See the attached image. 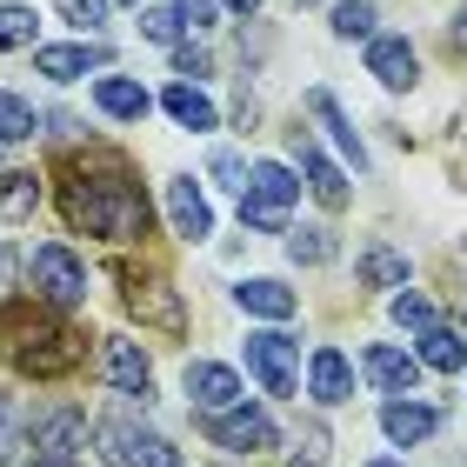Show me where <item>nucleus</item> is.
<instances>
[{"mask_svg":"<svg viewBox=\"0 0 467 467\" xmlns=\"http://www.w3.org/2000/svg\"><path fill=\"white\" fill-rule=\"evenodd\" d=\"M234 307H241V314H261V321H287V314L301 307V301H294V287L267 281V274H254V281L234 287Z\"/></svg>","mask_w":467,"mask_h":467,"instance_id":"obj_17","label":"nucleus"},{"mask_svg":"<svg viewBox=\"0 0 467 467\" xmlns=\"http://www.w3.org/2000/svg\"><path fill=\"white\" fill-rule=\"evenodd\" d=\"M20 454V414L7 408V394H0V467Z\"/></svg>","mask_w":467,"mask_h":467,"instance_id":"obj_35","label":"nucleus"},{"mask_svg":"<svg viewBox=\"0 0 467 467\" xmlns=\"http://www.w3.org/2000/svg\"><path fill=\"white\" fill-rule=\"evenodd\" d=\"M0 47H34V14L27 7H0Z\"/></svg>","mask_w":467,"mask_h":467,"instance_id":"obj_30","label":"nucleus"},{"mask_svg":"<svg viewBox=\"0 0 467 467\" xmlns=\"http://www.w3.org/2000/svg\"><path fill=\"white\" fill-rule=\"evenodd\" d=\"M94 100H100V114H114V120H147V108H154V94H147L140 80H120V74H100Z\"/></svg>","mask_w":467,"mask_h":467,"instance_id":"obj_21","label":"nucleus"},{"mask_svg":"<svg viewBox=\"0 0 467 467\" xmlns=\"http://www.w3.org/2000/svg\"><path fill=\"white\" fill-rule=\"evenodd\" d=\"M34 287H40V301H54V307H80L88 301V267H80V254L74 247H34Z\"/></svg>","mask_w":467,"mask_h":467,"instance_id":"obj_4","label":"nucleus"},{"mask_svg":"<svg viewBox=\"0 0 467 467\" xmlns=\"http://www.w3.org/2000/svg\"><path fill=\"white\" fill-rule=\"evenodd\" d=\"M174 74L207 80V74H214V60H207V47H181V40H174Z\"/></svg>","mask_w":467,"mask_h":467,"instance_id":"obj_36","label":"nucleus"},{"mask_svg":"<svg viewBox=\"0 0 467 467\" xmlns=\"http://www.w3.org/2000/svg\"><path fill=\"white\" fill-rule=\"evenodd\" d=\"M161 108L174 114V120L187 127V134H214V127H221V114H214V100H207V94L194 88V80H174V88L161 94Z\"/></svg>","mask_w":467,"mask_h":467,"instance_id":"obj_19","label":"nucleus"},{"mask_svg":"<svg viewBox=\"0 0 467 467\" xmlns=\"http://www.w3.org/2000/svg\"><path fill=\"white\" fill-rule=\"evenodd\" d=\"M454 40H461V47H467V7L454 14Z\"/></svg>","mask_w":467,"mask_h":467,"instance_id":"obj_39","label":"nucleus"},{"mask_svg":"<svg viewBox=\"0 0 467 467\" xmlns=\"http://www.w3.org/2000/svg\"><path fill=\"white\" fill-rule=\"evenodd\" d=\"M307 388H314V400H321V408H341V400L354 394L348 354H341V348H314V360H307Z\"/></svg>","mask_w":467,"mask_h":467,"instance_id":"obj_15","label":"nucleus"},{"mask_svg":"<svg viewBox=\"0 0 467 467\" xmlns=\"http://www.w3.org/2000/svg\"><path fill=\"white\" fill-rule=\"evenodd\" d=\"M360 368H368V380H374L380 394H414V380H420V360L400 354V348H388V341H374L368 354H360Z\"/></svg>","mask_w":467,"mask_h":467,"instance_id":"obj_14","label":"nucleus"},{"mask_svg":"<svg viewBox=\"0 0 467 467\" xmlns=\"http://www.w3.org/2000/svg\"><path fill=\"white\" fill-rule=\"evenodd\" d=\"M368 74L380 80V88H414V80H420V60H414V47H408V40H400V34H374L368 40Z\"/></svg>","mask_w":467,"mask_h":467,"instance_id":"obj_11","label":"nucleus"},{"mask_svg":"<svg viewBox=\"0 0 467 467\" xmlns=\"http://www.w3.org/2000/svg\"><path fill=\"white\" fill-rule=\"evenodd\" d=\"M34 467H40V461H34Z\"/></svg>","mask_w":467,"mask_h":467,"instance_id":"obj_43","label":"nucleus"},{"mask_svg":"<svg viewBox=\"0 0 467 467\" xmlns=\"http://www.w3.org/2000/svg\"><path fill=\"white\" fill-rule=\"evenodd\" d=\"M394 321L400 327H434V301H428V294H394Z\"/></svg>","mask_w":467,"mask_h":467,"instance_id":"obj_31","label":"nucleus"},{"mask_svg":"<svg viewBox=\"0 0 467 467\" xmlns=\"http://www.w3.org/2000/svg\"><path fill=\"white\" fill-rule=\"evenodd\" d=\"M14 267H20V254H14L7 241H0V281H14Z\"/></svg>","mask_w":467,"mask_h":467,"instance_id":"obj_38","label":"nucleus"},{"mask_svg":"<svg viewBox=\"0 0 467 467\" xmlns=\"http://www.w3.org/2000/svg\"><path fill=\"white\" fill-rule=\"evenodd\" d=\"M140 34L161 40V47H174V40H181V14H174V7H147V14H140Z\"/></svg>","mask_w":467,"mask_h":467,"instance_id":"obj_32","label":"nucleus"},{"mask_svg":"<svg viewBox=\"0 0 467 467\" xmlns=\"http://www.w3.org/2000/svg\"><path fill=\"white\" fill-rule=\"evenodd\" d=\"M207 428V441L214 448H227V454H267L274 441H281V428L261 414V408H227V414H207L201 420Z\"/></svg>","mask_w":467,"mask_h":467,"instance_id":"obj_6","label":"nucleus"},{"mask_svg":"<svg viewBox=\"0 0 467 467\" xmlns=\"http://www.w3.org/2000/svg\"><path fill=\"white\" fill-rule=\"evenodd\" d=\"M247 368H254V380H261L267 394H294L301 388V348L287 341V334H247Z\"/></svg>","mask_w":467,"mask_h":467,"instance_id":"obj_5","label":"nucleus"},{"mask_svg":"<svg viewBox=\"0 0 467 467\" xmlns=\"http://www.w3.org/2000/svg\"><path fill=\"white\" fill-rule=\"evenodd\" d=\"M0 348H7V360L20 374H34V380H54V374H74L80 368V334L74 327H60L54 314H40L27 301H14L7 314H0Z\"/></svg>","mask_w":467,"mask_h":467,"instance_id":"obj_2","label":"nucleus"},{"mask_svg":"<svg viewBox=\"0 0 467 467\" xmlns=\"http://www.w3.org/2000/svg\"><path fill=\"white\" fill-rule=\"evenodd\" d=\"M214 181H227V187H241V161H234V154H214Z\"/></svg>","mask_w":467,"mask_h":467,"instance_id":"obj_37","label":"nucleus"},{"mask_svg":"<svg viewBox=\"0 0 467 467\" xmlns=\"http://www.w3.org/2000/svg\"><path fill=\"white\" fill-rule=\"evenodd\" d=\"M167 214H174V234H181V241H207V234H214V207H207V194L194 187V174H174V181H167Z\"/></svg>","mask_w":467,"mask_h":467,"instance_id":"obj_10","label":"nucleus"},{"mask_svg":"<svg viewBox=\"0 0 467 467\" xmlns=\"http://www.w3.org/2000/svg\"><path fill=\"white\" fill-rule=\"evenodd\" d=\"M94 67H108V47H34V74H47V80H80V74H94Z\"/></svg>","mask_w":467,"mask_h":467,"instance_id":"obj_18","label":"nucleus"},{"mask_svg":"<svg viewBox=\"0 0 467 467\" xmlns=\"http://www.w3.org/2000/svg\"><path fill=\"white\" fill-rule=\"evenodd\" d=\"M60 214L94 241H140L147 234V194L114 147H88V154L60 161Z\"/></svg>","mask_w":467,"mask_h":467,"instance_id":"obj_1","label":"nucleus"},{"mask_svg":"<svg viewBox=\"0 0 467 467\" xmlns=\"http://www.w3.org/2000/svg\"><path fill=\"white\" fill-rule=\"evenodd\" d=\"M27 134H34V108L20 94L0 88V147H14V140H27Z\"/></svg>","mask_w":467,"mask_h":467,"instance_id":"obj_27","label":"nucleus"},{"mask_svg":"<svg viewBox=\"0 0 467 467\" xmlns=\"http://www.w3.org/2000/svg\"><path fill=\"white\" fill-rule=\"evenodd\" d=\"M134 7H140V0H134Z\"/></svg>","mask_w":467,"mask_h":467,"instance_id":"obj_42","label":"nucleus"},{"mask_svg":"<svg viewBox=\"0 0 467 467\" xmlns=\"http://www.w3.org/2000/svg\"><path fill=\"white\" fill-rule=\"evenodd\" d=\"M100 454L108 467H174V441L154 428H134V420H100Z\"/></svg>","mask_w":467,"mask_h":467,"instance_id":"obj_3","label":"nucleus"},{"mask_svg":"<svg viewBox=\"0 0 467 467\" xmlns=\"http://www.w3.org/2000/svg\"><path fill=\"white\" fill-rule=\"evenodd\" d=\"M287 254H294L301 267H327V261H334V227H294V234H287Z\"/></svg>","mask_w":467,"mask_h":467,"instance_id":"obj_26","label":"nucleus"},{"mask_svg":"<svg viewBox=\"0 0 467 467\" xmlns=\"http://www.w3.org/2000/svg\"><path fill=\"white\" fill-rule=\"evenodd\" d=\"M80 434H88V420H80L74 408H60L40 420V467H88L80 461Z\"/></svg>","mask_w":467,"mask_h":467,"instance_id":"obj_13","label":"nucleus"},{"mask_svg":"<svg viewBox=\"0 0 467 467\" xmlns=\"http://www.w3.org/2000/svg\"><path fill=\"white\" fill-rule=\"evenodd\" d=\"M307 108H314V120H321L327 134H334V147H341V154H348L354 167H368V147H360V134L348 127V114H341V100H334L327 88H314V94H307Z\"/></svg>","mask_w":467,"mask_h":467,"instance_id":"obj_22","label":"nucleus"},{"mask_svg":"<svg viewBox=\"0 0 467 467\" xmlns=\"http://www.w3.org/2000/svg\"><path fill=\"white\" fill-rule=\"evenodd\" d=\"M174 14H181V27H194V34H207L221 20V0H174Z\"/></svg>","mask_w":467,"mask_h":467,"instance_id":"obj_34","label":"nucleus"},{"mask_svg":"<svg viewBox=\"0 0 467 467\" xmlns=\"http://www.w3.org/2000/svg\"><path fill=\"white\" fill-rule=\"evenodd\" d=\"M60 20L80 27V34H100L108 27V0H60Z\"/></svg>","mask_w":467,"mask_h":467,"instance_id":"obj_29","label":"nucleus"},{"mask_svg":"<svg viewBox=\"0 0 467 467\" xmlns=\"http://www.w3.org/2000/svg\"><path fill=\"white\" fill-rule=\"evenodd\" d=\"M334 34L341 40H374V7L368 0H341V7H334Z\"/></svg>","mask_w":467,"mask_h":467,"instance_id":"obj_28","label":"nucleus"},{"mask_svg":"<svg viewBox=\"0 0 467 467\" xmlns=\"http://www.w3.org/2000/svg\"><path fill=\"white\" fill-rule=\"evenodd\" d=\"M360 281L368 287H408V254H394V247H368L360 254Z\"/></svg>","mask_w":467,"mask_h":467,"instance_id":"obj_24","label":"nucleus"},{"mask_svg":"<svg viewBox=\"0 0 467 467\" xmlns=\"http://www.w3.org/2000/svg\"><path fill=\"white\" fill-rule=\"evenodd\" d=\"M40 207V181L34 174H0V221H27Z\"/></svg>","mask_w":467,"mask_h":467,"instance_id":"obj_25","label":"nucleus"},{"mask_svg":"<svg viewBox=\"0 0 467 467\" xmlns=\"http://www.w3.org/2000/svg\"><path fill=\"white\" fill-rule=\"evenodd\" d=\"M368 467H400V461H368Z\"/></svg>","mask_w":467,"mask_h":467,"instance_id":"obj_41","label":"nucleus"},{"mask_svg":"<svg viewBox=\"0 0 467 467\" xmlns=\"http://www.w3.org/2000/svg\"><path fill=\"white\" fill-rule=\"evenodd\" d=\"M294 194H301V181H294L281 161H254L247 181H241V207H274V214H287Z\"/></svg>","mask_w":467,"mask_h":467,"instance_id":"obj_12","label":"nucleus"},{"mask_svg":"<svg viewBox=\"0 0 467 467\" xmlns=\"http://www.w3.org/2000/svg\"><path fill=\"white\" fill-rule=\"evenodd\" d=\"M327 461V428H301L294 434V467H321Z\"/></svg>","mask_w":467,"mask_h":467,"instance_id":"obj_33","label":"nucleus"},{"mask_svg":"<svg viewBox=\"0 0 467 467\" xmlns=\"http://www.w3.org/2000/svg\"><path fill=\"white\" fill-rule=\"evenodd\" d=\"M221 7H234V14H254V7H261V0H221Z\"/></svg>","mask_w":467,"mask_h":467,"instance_id":"obj_40","label":"nucleus"},{"mask_svg":"<svg viewBox=\"0 0 467 467\" xmlns=\"http://www.w3.org/2000/svg\"><path fill=\"white\" fill-rule=\"evenodd\" d=\"M127 314L140 327H161V334H187V307H181V287L167 281H127Z\"/></svg>","mask_w":467,"mask_h":467,"instance_id":"obj_8","label":"nucleus"},{"mask_svg":"<svg viewBox=\"0 0 467 467\" xmlns=\"http://www.w3.org/2000/svg\"><path fill=\"white\" fill-rule=\"evenodd\" d=\"M187 394H194V408L201 414H227V408H241V374L221 368V360H187Z\"/></svg>","mask_w":467,"mask_h":467,"instance_id":"obj_9","label":"nucleus"},{"mask_svg":"<svg viewBox=\"0 0 467 467\" xmlns=\"http://www.w3.org/2000/svg\"><path fill=\"white\" fill-rule=\"evenodd\" d=\"M100 374H108V388L127 394V400L154 394V368H147L140 341H127V334H108V341H100Z\"/></svg>","mask_w":467,"mask_h":467,"instance_id":"obj_7","label":"nucleus"},{"mask_svg":"<svg viewBox=\"0 0 467 467\" xmlns=\"http://www.w3.org/2000/svg\"><path fill=\"white\" fill-rule=\"evenodd\" d=\"M434 428H441V414H434V408H420V400H388V408H380V434L400 441V448L428 441Z\"/></svg>","mask_w":467,"mask_h":467,"instance_id":"obj_20","label":"nucleus"},{"mask_svg":"<svg viewBox=\"0 0 467 467\" xmlns=\"http://www.w3.org/2000/svg\"><path fill=\"white\" fill-rule=\"evenodd\" d=\"M414 360H420V368H441V374H461L467 341H461L454 327H441V321H434V327H420V354H414Z\"/></svg>","mask_w":467,"mask_h":467,"instance_id":"obj_23","label":"nucleus"},{"mask_svg":"<svg viewBox=\"0 0 467 467\" xmlns=\"http://www.w3.org/2000/svg\"><path fill=\"white\" fill-rule=\"evenodd\" d=\"M294 154H301V167H307V187H314V201L321 207H348V174L334 167L321 147H314L307 134H294Z\"/></svg>","mask_w":467,"mask_h":467,"instance_id":"obj_16","label":"nucleus"}]
</instances>
